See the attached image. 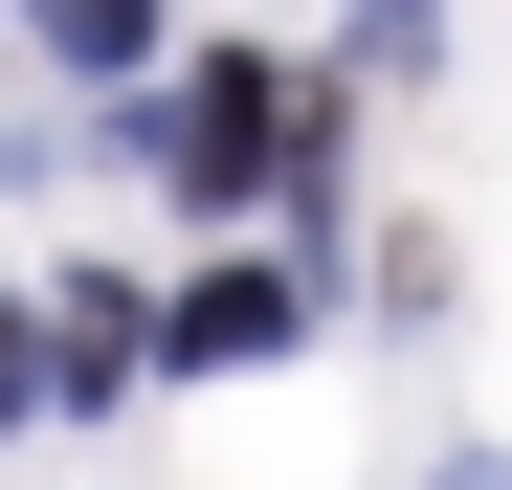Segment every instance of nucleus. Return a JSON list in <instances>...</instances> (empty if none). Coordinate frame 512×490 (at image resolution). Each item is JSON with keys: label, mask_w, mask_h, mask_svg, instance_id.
<instances>
[{"label": "nucleus", "mask_w": 512, "mask_h": 490, "mask_svg": "<svg viewBox=\"0 0 512 490\" xmlns=\"http://www.w3.org/2000/svg\"><path fill=\"white\" fill-rule=\"evenodd\" d=\"M156 156H179V201H245V179H290V156H312V112H290V67H179Z\"/></svg>", "instance_id": "f257e3e1"}, {"label": "nucleus", "mask_w": 512, "mask_h": 490, "mask_svg": "<svg viewBox=\"0 0 512 490\" xmlns=\"http://www.w3.org/2000/svg\"><path fill=\"white\" fill-rule=\"evenodd\" d=\"M290 335V268H223V290H179V357H268Z\"/></svg>", "instance_id": "f03ea898"}, {"label": "nucleus", "mask_w": 512, "mask_h": 490, "mask_svg": "<svg viewBox=\"0 0 512 490\" xmlns=\"http://www.w3.org/2000/svg\"><path fill=\"white\" fill-rule=\"evenodd\" d=\"M45 45H67V67H134V45H156V0H45Z\"/></svg>", "instance_id": "7ed1b4c3"}, {"label": "nucleus", "mask_w": 512, "mask_h": 490, "mask_svg": "<svg viewBox=\"0 0 512 490\" xmlns=\"http://www.w3.org/2000/svg\"><path fill=\"white\" fill-rule=\"evenodd\" d=\"M23 401H45V357H23V335H0V424H23Z\"/></svg>", "instance_id": "20e7f679"}, {"label": "nucleus", "mask_w": 512, "mask_h": 490, "mask_svg": "<svg viewBox=\"0 0 512 490\" xmlns=\"http://www.w3.org/2000/svg\"><path fill=\"white\" fill-rule=\"evenodd\" d=\"M446 490H512V468H446Z\"/></svg>", "instance_id": "39448f33"}]
</instances>
